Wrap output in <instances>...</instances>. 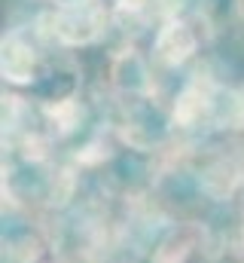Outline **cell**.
Masks as SVG:
<instances>
[{"label":"cell","mask_w":244,"mask_h":263,"mask_svg":"<svg viewBox=\"0 0 244 263\" xmlns=\"http://www.w3.org/2000/svg\"><path fill=\"white\" fill-rule=\"evenodd\" d=\"M107 9L101 0H67L46 18L49 34L64 46H86L107 28Z\"/></svg>","instance_id":"obj_1"},{"label":"cell","mask_w":244,"mask_h":263,"mask_svg":"<svg viewBox=\"0 0 244 263\" xmlns=\"http://www.w3.org/2000/svg\"><path fill=\"white\" fill-rule=\"evenodd\" d=\"M195 46H198V37H195L192 25L186 18H177L174 15V18H168V22L159 25V34H156V59L162 65H168V67L183 65L195 52Z\"/></svg>","instance_id":"obj_2"},{"label":"cell","mask_w":244,"mask_h":263,"mask_svg":"<svg viewBox=\"0 0 244 263\" xmlns=\"http://www.w3.org/2000/svg\"><path fill=\"white\" fill-rule=\"evenodd\" d=\"M214 95H217V92H214V83H211L208 77L195 73V77L183 86V92L177 95V101H174V123L183 126V129H189V126H195L198 120L211 117Z\"/></svg>","instance_id":"obj_3"},{"label":"cell","mask_w":244,"mask_h":263,"mask_svg":"<svg viewBox=\"0 0 244 263\" xmlns=\"http://www.w3.org/2000/svg\"><path fill=\"white\" fill-rule=\"evenodd\" d=\"M0 67H3V77H6L9 83H31V80H34L37 55H34V49L22 40V34H6V37H3Z\"/></svg>","instance_id":"obj_4"},{"label":"cell","mask_w":244,"mask_h":263,"mask_svg":"<svg viewBox=\"0 0 244 263\" xmlns=\"http://www.w3.org/2000/svg\"><path fill=\"white\" fill-rule=\"evenodd\" d=\"M244 181V162L235 156L217 159L208 172H205V190L211 196H229L235 193V187Z\"/></svg>","instance_id":"obj_5"},{"label":"cell","mask_w":244,"mask_h":263,"mask_svg":"<svg viewBox=\"0 0 244 263\" xmlns=\"http://www.w3.org/2000/svg\"><path fill=\"white\" fill-rule=\"evenodd\" d=\"M211 117L217 126H229V129H241L244 126V95L235 89H226V92H217L214 95V107H211Z\"/></svg>","instance_id":"obj_6"},{"label":"cell","mask_w":244,"mask_h":263,"mask_svg":"<svg viewBox=\"0 0 244 263\" xmlns=\"http://www.w3.org/2000/svg\"><path fill=\"white\" fill-rule=\"evenodd\" d=\"M52 120H58V129L61 132H70L73 126H76V117H79V110H76V104L73 101H58L55 107H49L46 110Z\"/></svg>","instance_id":"obj_7"},{"label":"cell","mask_w":244,"mask_h":263,"mask_svg":"<svg viewBox=\"0 0 244 263\" xmlns=\"http://www.w3.org/2000/svg\"><path fill=\"white\" fill-rule=\"evenodd\" d=\"M235 3H238V12L244 15V0H235Z\"/></svg>","instance_id":"obj_8"}]
</instances>
